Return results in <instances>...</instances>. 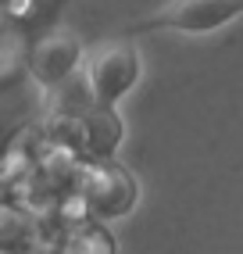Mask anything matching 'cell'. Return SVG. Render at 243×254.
I'll return each instance as SVG.
<instances>
[{
  "mask_svg": "<svg viewBox=\"0 0 243 254\" xmlns=\"http://www.w3.org/2000/svg\"><path fill=\"white\" fill-rule=\"evenodd\" d=\"M236 14V0H179L176 11H172V22L182 29H211L222 18Z\"/></svg>",
  "mask_w": 243,
  "mask_h": 254,
  "instance_id": "cell-1",
  "label": "cell"
}]
</instances>
